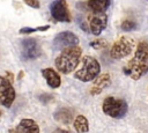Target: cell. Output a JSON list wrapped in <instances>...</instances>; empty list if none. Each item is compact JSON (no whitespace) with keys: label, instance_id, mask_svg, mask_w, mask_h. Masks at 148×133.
I'll use <instances>...</instances> for the list:
<instances>
[{"label":"cell","instance_id":"cell-14","mask_svg":"<svg viewBox=\"0 0 148 133\" xmlns=\"http://www.w3.org/2000/svg\"><path fill=\"white\" fill-rule=\"evenodd\" d=\"M15 131H18V132H28V133H38L39 132V127L38 125L36 124L35 120L32 119H28V118H24L20 121L17 128Z\"/></svg>","mask_w":148,"mask_h":133},{"label":"cell","instance_id":"cell-10","mask_svg":"<svg viewBox=\"0 0 148 133\" xmlns=\"http://www.w3.org/2000/svg\"><path fill=\"white\" fill-rule=\"evenodd\" d=\"M79 44V37L71 31H61L56 35L52 46L54 50H62L68 46H74Z\"/></svg>","mask_w":148,"mask_h":133},{"label":"cell","instance_id":"cell-22","mask_svg":"<svg viewBox=\"0 0 148 133\" xmlns=\"http://www.w3.org/2000/svg\"><path fill=\"white\" fill-rule=\"evenodd\" d=\"M0 116H1V110H0Z\"/></svg>","mask_w":148,"mask_h":133},{"label":"cell","instance_id":"cell-20","mask_svg":"<svg viewBox=\"0 0 148 133\" xmlns=\"http://www.w3.org/2000/svg\"><path fill=\"white\" fill-rule=\"evenodd\" d=\"M23 2L32 8H39V6H40L38 0H23Z\"/></svg>","mask_w":148,"mask_h":133},{"label":"cell","instance_id":"cell-13","mask_svg":"<svg viewBox=\"0 0 148 133\" xmlns=\"http://www.w3.org/2000/svg\"><path fill=\"white\" fill-rule=\"evenodd\" d=\"M86 5L89 10L95 13H101V12H105L110 7L111 0H88Z\"/></svg>","mask_w":148,"mask_h":133},{"label":"cell","instance_id":"cell-15","mask_svg":"<svg viewBox=\"0 0 148 133\" xmlns=\"http://www.w3.org/2000/svg\"><path fill=\"white\" fill-rule=\"evenodd\" d=\"M74 128L76 132L79 133H83V132H88L89 131V123L88 119L82 116V114H77L74 119Z\"/></svg>","mask_w":148,"mask_h":133},{"label":"cell","instance_id":"cell-2","mask_svg":"<svg viewBox=\"0 0 148 133\" xmlns=\"http://www.w3.org/2000/svg\"><path fill=\"white\" fill-rule=\"evenodd\" d=\"M81 56H82L81 47L76 45L65 47L61 50L60 54L54 60L56 68L62 74H69L77 67Z\"/></svg>","mask_w":148,"mask_h":133},{"label":"cell","instance_id":"cell-1","mask_svg":"<svg viewBox=\"0 0 148 133\" xmlns=\"http://www.w3.org/2000/svg\"><path fill=\"white\" fill-rule=\"evenodd\" d=\"M123 72L133 80H139L148 73V43L146 40L139 42L134 57L124 66Z\"/></svg>","mask_w":148,"mask_h":133},{"label":"cell","instance_id":"cell-6","mask_svg":"<svg viewBox=\"0 0 148 133\" xmlns=\"http://www.w3.org/2000/svg\"><path fill=\"white\" fill-rule=\"evenodd\" d=\"M50 12L52 17L58 22L69 23L72 20L66 0H54L50 6Z\"/></svg>","mask_w":148,"mask_h":133},{"label":"cell","instance_id":"cell-17","mask_svg":"<svg viewBox=\"0 0 148 133\" xmlns=\"http://www.w3.org/2000/svg\"><path fill=\"white\" fill-rule=\"evenodd\" d=\"M50 28V25H43V27H37V28H30V27H24L20 29V34H31L35 31H45Z\"/></svg>","mask_w":148,"mask_h":133},{"label":"cell","instance_id":"cell-18","mask_svg":"<svg viewBox=\"0 0 148 133\" xmlns=\"http://www.w3.org/2000/svg\"><path fill=\"white\" fill-rule=\"evenodd\" d=\"M90 46L94 47L95 50H102V49L108 47V42L105 39H96V40L90 42Z\"/></svg>","mask_w":148,"mask_h":133},{"label":"cell","instance_id":"cell-12","mask_svg":"<svg viewBox=\"0 0 148 133\" xmlns=\"http://www.w3.org/2000/svg\"><path fill=\"white\" fill-rule=\"evenodd\" d=\"M53 118L60 124L69 125L74 120V112L68 108H61L54 112Z\"/></svg>","mask_w":148,"mask_h":133},{"label":"cell","instance_id":"cell-8","mask_svg":"<svg viewBox=\"0 0 148 133\" xmlns=\"http://www.w3.org/2000/svg\"><path fill=\"white\" fill-rule=\"evenodd\" d=\"M88 24L90 32L95 36H98L108 25V15L104 12L101 13L92 12L91 14L88 15Z\"/></svg>","mask_w":148,"mask_h":133},{"label":"cell","instance_id":"cell-4","mask_svg":"<svg viewBox=\"0 0 148 133\" xmlns=\"http://www.w3.org/2000/svg\"><path fill=\"white\" fill-rule=\"evenodd\" d=\"M102 109L106 116H109L111 118L120 119V118H124L125 114L127 113L128 105L121 98H116L113 96H109L103 101Z\"/></svg>","mask_w":148,"mask_h":133},{"label":"cell","instance_id":"cell-9","mask_svg":"<svg viewBox=\"0 0 148 133\" xmlns=\"http://www.w3.org/2000/svg\"><path fill=\"white\" fill-rule=\"evenodd\" d=\"M21 47H22V52H21L22 58L24 60H34V59H37L42 54L40 46L35 38L22 39Z\"/></svg>","mask_w":148,"mask_h":133},{"label":"cell","instance_id":"cell-21","mask_svg":"<svg viewBox=\"0 0 148 133\" xmlns=\"http://www.w3.org/2000/svg\"><path fill=\"white\" fill-rule=\"evenodd\" d=\"M53 97H52V95H50V94H43V95H40L39 96V99L45 104V103H47L49 101H51Z\"/></svg>","mask_w":148,"mask_h":133},{"label":"cell","instance_id":"cell-11","mask_svg":"<svg viewBox=\"0 0 148 133\" xmlns=\"http://www.w3.org/2000/svg\"><path fill=\"white\" fill-rule=\"evenodd\" d=\"M42 75L46 80V83L49 84V87H51L53 89H57V88L60 87V84H61L60 75L53 68H51V67L43 68L42 69Z\"/></svg>","mask_w":148,"mask_h":133},{"label":"cell","instance_id":"cell-19","mask_svg":"<svg viewBox=\"0 0 148 133\" xmlns=\"http://www.w3.org/2000/svg\"><path fill=\"white\" fill-rule=\"evenodd\" d=\"M136 23L134 21H131V20H125L123 23H121V29L124 31H132L134 29H136Z\"/></svg>","mask_w":148,"mask_h":133},{"label":"cell","instance_id":"cell-5","mask_svg":"<svg viewBox=\"0 0 148 133\" xmlns=\"http://www.w3.org/2000/svg\"><path fill=\"white\" fill-rule=\"evenodd\" d=\"M133 47H134V40L127 36H121L111 46L110 56L113 59H121L124 57H127L132 52Z\"/></svg>","mask_w":148,"mask_h":133},{"label":"cell","instance_id":"cell-3","mask_svg":"<svg viewBox=\"0 0 148 133\" xmlns=\"http://www.w3.org/2000/svg\"><path fill=\"white\" fill-rule=\"evenodd\" d=\"M101 72V65L94 57L84 56L82 58V66L79 71L74 73V77L82 81V82H89L92 81Z\"/></svg>","mask_w":148,"mask_h":133},{"label":"cell","instance_id":"cell-16","mask_svg":"<svg viewBox=\"0 0 148 133\" xmlns=\"http://www.w3.org/2000/svg\"><path fill=\"white\" fill-rule=\"evenodd\" d=\"M111 84V76L108 73H103V74H98L95 79H94V86L99 88L101 90H103L105 87Z\"/></svg>","mask_w":148,"mask_h":133},{"label":"cell","instance_id":"cell-7","mask_svg":"<svg viewBox=\"0 0 148 133\" xmlns=\"http://www.w3.org/2000/svg\"><path fill=\"white\" fill-rule=\"evenodd\" d=\"M15 99V90L12 82L6 76H0V104L9 108Z\"/></svg>","mask_w":148,"mask_h":133}]
</instances>
